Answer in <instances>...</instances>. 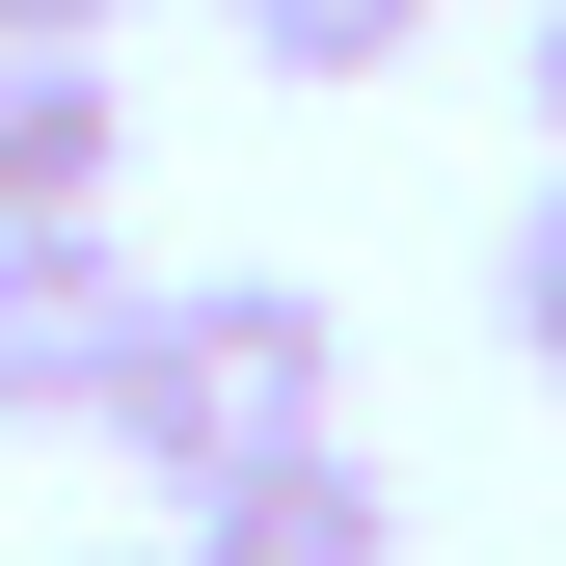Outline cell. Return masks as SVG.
Instances as JSON below:
<instances>
[{
    "label": "cell",
    "mask_w": 566,
    "mask_h": 566,
    "mask_svg": "<svg viewBox=\"0 0 566 566\" xmlns=\"http://www.w3.org/2000/svg\"><path fill=\"white\" fill-rule=\"evenodd\" d=\"M297 432H350V324L297 270H163V324H135V378H108V459L189 513V485H243Z\"/></svg>",
    "instance_id": "6da1fadb"
},
{
    "label": "cell",
    "mask_w": 566,
    "mask_h": 566,
    "mask_svg": "<svg viewBox=\"0 0 566 566\" xmlns=\"http://www.w3.org/2000/svg\"><path fill=\"white\" fill-rule=\"evenodd\" d=\"M135 324H163V270H135L108 217H28V243H0V432H108Z\"/></svg>",
    "instance_id": "7a4b0ae2"
},
{
    "label": "cell",
    "mask_w": 566,
    "mask_h": 566,
    "mask_svg": "<svg viewBox=\"0 0 566 566\" xmlns=\"http://www.w3.org/2000/svg\"><path fill=\"white\" fill-rule=\"evenodd\" d=\"M163 566H405V513H378V459H350V432H297V459H243V485H189Z\"/></svg>",
    "instance_id": "3957f363"
},
{
    "label": "cell",
    "mask_w": 566,
    "mask_h": 566,
    "mask_svg": "<svg viewBox=\"0 0 566 566\" xmlns=\"http://www.w3.org/2000/svg\"><path fill=\"white\" fill-rule=\"evenodd\" d=\"M108 54H0V243H28V217H108Z\"/></svg>",
    "instance_id": "277c9868"
},
{
    "label": "cell",
    "mask_w": 566,
    "mask_h": 566,
    "mask_svg": "<svg viewBox=\"0 0 566 566\" xmlns=\"http://www.w3.org/2000/svg\"><path fill=\"white\" fill-rule=\"evenodd\" d=\"M217 28L270 54V82H405V54H432V0H217Z\"/></svg>",
    "instance_id": "5b68a950"
},
{
    "label": "cell",
    "mask_w": 566,
    "mask_h": 566,
    "mask_svg": "<svg viewBox=\"0 0 566 566\" xmlns=\"http://www.w3.org/2000/svg\"><path fill=\"white\" fill-rule=\"evenodd\" d=\"M485 297H513V350H539V378H566V163L513 189V243H485Z\"/></svg>",
    "instance_id": "8992f818"
},
{
    "label": "cell",
    "mask_w": 566,
    "mask_h": 566,
    "mask_svg": "<svg viewBox=\"0 0 566 566\" xmlns=\"http://www.w3.org/2000/svg\"><path fill=\"white\" fill-rule=\"evenodd\" d=\"M135 28V0H0V54H108Z\"/></svg>",
    "instance_id": "52a82bcc"
},
{
    "label": "cell",
    "mask_w": 566,
    "mask_h": 566,
    "mask_svg": "<svg viewBox=\"0 0 566 566\" xmlns=\"http://www.w3.org/2000/svg\"><path fill=\"white\" fill-rule=\"evenodd\" d=\"M539 135H566V0H539Z\"/></svg>",
    "instance_id": "ba28073f"
},
{
    "label": "cell",
    "mask_w": 566,
    "mask_h": 566,
    "mask_svg": "<svg viewBox=\"0 0 566 566\" xmlns=\"http://www.w3.org/2000/svg\"><path fill=\"white\" fill-rule=\"evenodd\" d=\"M108 566H163V539H108Z\"/></svg>",
    "instance_id": "9c48e42d"
}]
</instances>
